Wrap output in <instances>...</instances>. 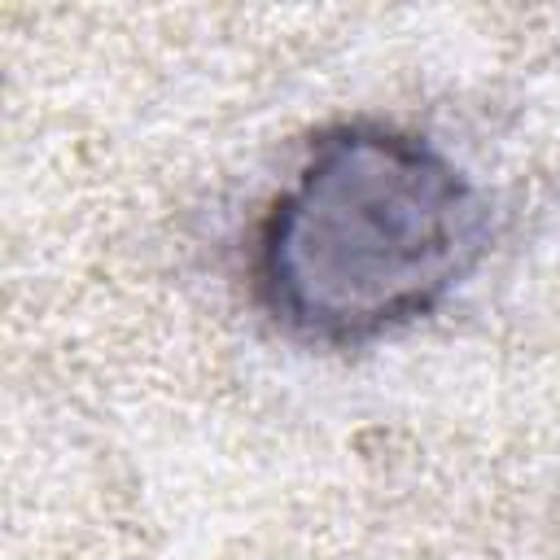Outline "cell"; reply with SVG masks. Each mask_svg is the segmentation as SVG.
<instances>
[{
	"mask_svg": "<svg viewBox=\"0 0 560 560\" xmlns=\"http://www.w3.org/2000/svg\"><path fill=\"white\" fill-rule=\"evenodd\" d=\"M490 192L429 136L337 122L258 219L249 280L302 346L350 350L433 315L490 254Z\"/></svg>",
	"mask_w": 560,
	"mask_h": 560,
	"instance_id": "6da1fadb",
	"label": "cell"
}]
</instances>
